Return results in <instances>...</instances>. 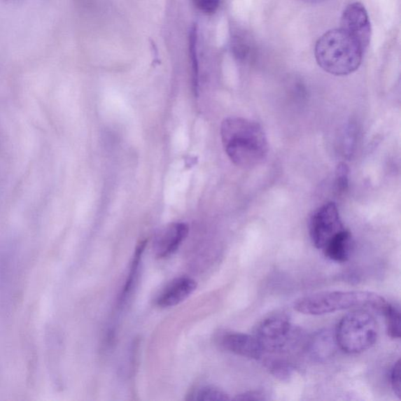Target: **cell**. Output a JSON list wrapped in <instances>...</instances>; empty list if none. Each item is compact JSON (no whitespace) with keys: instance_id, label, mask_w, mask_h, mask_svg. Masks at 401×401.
Here are the masks:
<instances>
[{"instance_id":"22","label":"cell","mask_w":401,"mask_h":401,"mask_svg":"<svg viewBox=\"0 0 401 401\" xmlns=\"http://www.w3.org/2000/svg\"><path fill=\"white\" fill-rule=\"evenodd\" d=\"M237 400H267L266 393L261 391H252L239 394L235 398Z\"/></svg>"},{"instance_id":"8","label":"cell","mask_w":401,"mask_h":401,"mask_svg":"<svg viewBox=\"0 0 401 401\" xmlns=\"http://www.w3.org/2000/svg\"><path fill=\"white\" fill-rule=\"evenodd\" d=\"M189 227L184 223H173L161 228L154 241V251L157 258H167L174 255L186 239Z\"/></svg>"},{"instance_id":"15","label":"cell","mask_w":401,"mask_h":401,"mask_svg":"<svg viewBox=\"0 0 401 401\" xmlns=\"http://www.w3.org/2000/svg\"><path fill=\"white\" fill-rule=\"evenodd\" d=\"M197 28L195 26L190 30V63H192V83H193V88L197 94V92L199 90V63H198V57H197Z\"/></svg>"},{"instance_id":"10","label":"cell","mask_w":401,"mask_h":401,"mask_svg":"<svg viewBox=\"0 0 401 401\" xmlns=\"http://www.w3.org/2000/svg\"><path fill=\"white\" fill-rule=\"evenodd\" d=\"M197 288L195 280L181 277L174 280L164 288L157 298L156 304L163 308L172 307L181 304L192 295Z\"/></svg>"},{"instance_id":"2","label":"cell","mask_w":401,"mask_h":401,"mask_svg":"<svg viewBox=\"0 0 401 401\" xmlns=\"http://www.w3.org/2000/svg\"><path fill=\"white\" fill-rule=\"evenodd\" d=\"M364 50L341 29L325 32L315 45V58L319 66L328 73L344 76L357 71Z\"/></svg>"},{"instance_id":"4","label":"cell","mask_w":401,"mask_h":401,"mask_svg":"<svg viewBox=\"0 0 401 401\" xmlns=\"http://www.w3.org/2000/svg\"><path fill=\"white\" fill-rule=\"evenodd\" d=\"M378 325L370 313L358 310L342 318L335 330L338 346L348 353H360L377 343Z\"/></svg>"},{"instance_id":"21","label":"cell","mask_w":401,"mask_h":401,"mask_svg":"<svg viewBox=\"0 0 401 401\" xmlns=\"http://www.w3.org/2000/svg\"><path fill=\"white\" fill-rule=\"evenodd\" d=\"M391 384L394 394L400 398V361L393 365L391 372Z\"/></svg>"},{"instance_id":"9","label":"cell","mask_w":401,"mask_h":401,"mask_svg":"<svg viewBox=\"0 0 401 401\" xmlns=\"http://www.w3.org/2000/svg\"><path fill=\"white\" fill-rule=\"evenodd\" d=\"M220 344L227 351L247 358L260 359L265 353L254 335L227 333L221 337Z\"/></svg>"},{"instance_id":"6","label":"cell","mask_w":401,"mask_h":401,"mask_svg":"<svg viewBox=\"0 0 401 401\" xmlns=\"http://www.w3.org/2000/svg\"><path fill=\"white\" fill-rule=\"evenodd\" d=\"M254 335L265 353H276L292 345L294 330L288 317L278 314L262 321Z\"/></svg>"},{"instance_id":"7","label":"cell","mask_w":401,"mask_h":401,"mask_svg":"<svg viewBox=\"0 0 401 401\" xmlns=\"http://www.w3.org/2000/svg\"><path fill=\"white\" fill-rule=\"evenodd\" d=\"M365 51L370 45L372 27L363 4L355 2L346 6L341 17V28Z\"/></svg>"},{"instance_id":"18","label":"cell","mask_w":401,"mask_h":401,"mask_svg":"<svg viewBox=\"0 0 401 401\" xmlns=\"http://www.w3.org/2000/svg\"><path fill=\"white\" fill-rule=\"evenodd\" d=\"M349 168L344 162L339 164L335 176V192L339 195L344 194L346 192L349 186Z\"/></svg>"},{"instance_id":"23","label":"cell","mask_w":401,"mask_h":401,"mask_svg":"<svg viewBox=\"0 0 401 401\" xmlns=\"http://www.w3.org/2000/svg\"><path fill=\"white\" fill-rule=\"evenodd\" d=\"M302 2H304L307 3H319L321 2L325 1V0H300Z\"/></svg>"},{"instance_id":"13","label":"cell","mask_w":401,"mask_h":401,"mask_svg":"<svg viewBox=\"0 0 401 401\" xmlns=\"http://www.w3.org/2000/svg\"><path fill=\"white\" fill-rule=\"evenodd\" d=\"M385 315L388 335L392 339L400 338V311L395 305L386 304L383 311Z\"/></svg>"},{"instance_id":"11","label":"cell","mask_w":401,"mask_h":401,"mask_svg":"<svg viewBox=\"0 0 401 401\" xmlns=\"http://www.w3.org/2000/svg\"><path fill=\"white\" fill-rule=\"evenodd\" d=\"M338 346L335 331L328 330L318 332L310 341L308 351L315 360H325L333 356Z\"/></svg>"},{"instance_id":"20","label":"cell","mask_w":401,"mask_h":401,"mask_svg":"<svg viewBox=\"0 0 401 401\" xmlns=\"http://www.w3.org/2000/svg\"><path fill=\"white\" fill-rule=\"evenodd\" d=\"M232 49L234 55L239 59L246 58L251 51L248 42L241 36H235L233 38Z\"/></svg>"},{"instance_id":"5","label":"cell","mask_w":401,"mask_h":401,"mask_svg":"<svg viewBox=\"0 0 401 401\" xmlns=\"http://www.w3.org/2000/svg\"><path fill=\"white\" fill-rule=\"evenodd\" d=\"M345 229L337 204L332 202L315 210L309 223L313 244L319 249H323L335 235Z\"/></svg>"},{"instance_id":"1","label":"cell","mask_w":401,"mask_h":401,"mask_svg":"<svg viewBox=\"0 0 401 401\" xmlns=\"http://www.w3.org/2000/svg\"><path fill=\"white\" fill-rule=\"evenodd\" d=\"M223 148L235 166L251 169L267 159L268 141L258 122L240 117H229L221 125Z\"/></svg>"},{"instance_id":"16","label":"cell","mask_w":401,"mask_h":401,"mask_svg":"<svg viewBox=\"0 0 401 401\" xmlns=\"http://www.w3.org/2000/svg\"><path fill=\"white\" fill-rule=\"evenodd\" d=\"M146 244H147V241H143L140 243L139 245H138V246L136 249L134 258L133 260V264H132V266H131V269H130L128 279L127 281L126 286H125L124 289H123V293L122 295V300H124L125 298H126L127 297V295H129V293L131 291V289H132L134 282L135 281L136 275V273L138 271V267H139L141 259L142 258V254L144 251V248H146Z\"/></svg>"},{"instance_id":"3","label":"cell","mask_w":401,"mask_h":401,"mask_svg":"<svg viewBox=\"0 0 401 401\" xmlns=\"http://www.w3.org/2000/svg\"><path fill=\"white\" fill-rule=\"evenodd\" d=\"M387 304L381 295L367 291H325L300 298L295 311L308 315H323L358 307L383 311Z\"/></svg>"},{"instance_id":"14","label":"cell","mask_w":401,"mask_h":401,"mask_svg":"<svg viewBox=\"0 0 401 401\" xmlns=\"http://www.w3.org/2000/svg\"><path fill=\"white\" fill-rule=\"evenodd\" d=\"M265 365L273 376L281 381L288 380L293 376V367L286 360L268 358Z\"/></svg>"},{"instance_id":"19","label":"cell","mask_w":401,"mask_h":401,"mask_svg":"<svg viewBox=\"0 0 401 401\" xmlns=\"http://www.w3.org/2000/svg\"><path fill=\"white\" fill-rule=\"evenodd\" d=\"M197 9L206 15H213L218 10L221 0H192Z\"/></svg>"},{"instance_id":"17","label":"cell","mask_w":401,"mask_h":401,"mask_svg":"<svg viewBox=\"0 0 401 401\" xmlns=\"http://www.w3.org/2000/svg\"><path fill=\"white\" fill-rule=\"evenodd\" d=\"M193 400L198 401H226L231 400L225 392L213 386L202 388L194 394Z\"/></svg>"},{"instance_id":"12","label":"cell","mask_w":401,"mask_h":401,"mask_svg":"<svg viewBox=\"0 0 401 401\" xmlns=\"http://www.w3.org/2000/svg\"><path fill=\"white\" fill-rule=\"evenodd\" d=\"M352 248V235L345 229L328 243L323 248L327 258L337 262H345L350 258Z\"/></svg>"}]
</instances>
